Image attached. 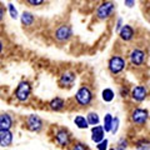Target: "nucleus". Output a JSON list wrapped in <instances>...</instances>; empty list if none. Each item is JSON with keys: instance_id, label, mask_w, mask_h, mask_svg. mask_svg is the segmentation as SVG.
Wrapping results in <instances>:
<instances>
[{"instance_id": "aec40b11", "label": "nucleus", "mask_w": 150, "mask_h": 150, "mask_svg": "<svg viewBox=\"0 0 150 150\" xmlns=\"http://www.w3.org/2000/svg\"><path fill=\"white\" fill-rule=\"evenodd\" d=\"M137 150H150V142L148 139H139L135 143Z\"/></svg>"}, {"instance_id": "f8f14e48", "label": "nucleus", "mask_w": 150, "mask_h": 150, "mask_svg": "<svg viewBox=\"0 0 150 150\" xmlns=\"http://www.w3.org/2000/svg\"><path fill=\"white\" fill-rule=\"evenodd\" d=\"M14 116L9 112H1L0 114V130H11L14 126Z\"/></svg>"}, {"instance_id": "ddd939ff", "label": "nucleus", "mask_w": 150, "mask_h": 150, "mask_svg": "<svg viewBox=\"0 0 150 150\" xmlns=\"http://www.w3.org/2000/svg\"><path fill=\"white\" fill-rule=\"evenodd\" d=\"M14 143V133L11 130H0V146L10 148Z\"/></svg>"}, {"instance_id": "423d86ee", "label": "nucleus", "mask_w": 150, "mask_h": 150, "mask_svg": "<svg viewBox=\"0 0 150 150\" xmlns=\"http://www.w3.org/2000/svg\"><path fill=\"white\" fill-rule=\"evenodd\" d=\"M54 36L55 39L60 41V43H64V41H68L70 38L73 36V29L71 26L68 25V24H63L56 28V30L54 33Z\"/></svg>"}, {"instance_id": "5701e85b", "label": "nucleus", "mask_w": 150, "mask_h": 150, "mask_svg": "<svg viewBox=\"0 0 150 150\" xmlns=\"http://www.w3.org/2000/svg\"><path fill=\"white\" fill-rule=\"evenodd\" d=\"M8 11H9V15H10V18L14 19V20H16V19L19 18L18 9L15 8V5H14L13 3H9L8 4Z\"/></svg>"}, {"instance_id": "7c9ffc66", "label": "nucleus", "mask_w": 150, "mask_h": 150, "mask_svg": "<svg viewBox=\"0 0 150 150\" xmlns=\"http://www.w3.org/2000/svg\"><path fill=\"white\" fill-rule=\"evenodd\" d=\"M120 94H121V96H123V98H126V96H128V89H126V88H121Z\"/></svg>"}, {"instance_id": "f257e3e1", "label": "nucleus", "mask_w": 150, "mask_h": 150, "mask_svg": "<svg viewBox=\"0 0 150 150\" xmlns=\"http://www.w3.org/2000/svg\"><path fill=\"white\" fill-rule=\"evenodd\" d=\"M31 91H33L31 84L28 80H21L18 84L15 91H14V96H15V99L19 103H26L30 99Z\"/></svg>"}, {"instance_id": "a211bd4d", "label": "nucleus", "mask_w": 150, "mask_h": 150, "mask_svg": "<svg viewBox=\"0 0 150 150\" xmlns=\"http://www.w3.org/2000/svg\"><path fill=\"white\" fill-rule=\"evenodd\" d=\"M74 124L76 125L79 129H88V126H89L86 118L85 116H83V115H76L75 116L74 118Z\"/></svg>"}, {"instance_id": "dca6fc26", "label": "nucleus", "mask_w": 150, "mask_h": 150, "mask_svg": "<svg viewBox=\"0 0 150 150\" xmlns=\"http://www.w3.org/2000/svg\"><path fill=\"white\" fill-rule=\"evenodd\" d=\"M49 108H50V110H53V111H62L65 108V100L63 98L56 96L49 101Z\"/></svg>"}, {"instance_id": "0eeeda50", "label": "nucleus", "mask_w": 150, "mask_h": 150, "mask_svg": "<svg viewBox=\"0 0 150 150\" xmlns=\"http://www.w3.org/2000/svg\"><path fill=\"white\" fill-rule=\"evenodd\" d=\"M108 68L112 74H119L125 68V60L119 55H114L111 56L109 63H108Z\"/></svg>"}, {"instance_id": "6e6552de", "label": "nucleus", "mask_w": 150, "mask_h": 150, "mask_svg": "<svg viewBox=\"0 0 150 150\" xmlns=\"http://www.w3.org/2000/svg\"><path fill=\"white\" fill-rule=\"evenodd\" d=\"M149 119V111L146 109H142V108H137L131 112V121L135 125H144L146 124Z\"/></svg>"}, {"instance_id": "20e7f679", "label": "nucleus", "mask_w": 150, "mask_h": 150, "mask_svg": "<svg viewBox=\"0 0 150 150\" xmlns=\"http://www.w3.org/2000/svg\"><path fill=\"white\" fill-rule=\"evenodd\" d=\"M114 10H115V4L111 0H106V1L101 3L99 8H98L96 18L100 19V20H106V19H109L112 15Z\"/></svg>"}, {"instance_id": "4468645a", "label": "nucleus", "mask_w": 150, "mask_h": 150, "mask_svg": "<svg viewBox=\"0 0 150 150\" xmlns=\"http://www.w3.org/2000/svg\"><path fill=\"white\" fill-rule=\"evenodd\" d=\"M105 131L103 129V126L100 125H96V126H93L91 129V140L94 143H100L101 140H104L105 138Z\"/></svg>"}, {"instance_id": "9b49d317", "label": "nucleus", "mask_w": 150, "mask_h": 150, "mask_svg": "<svg viewBox=\"0 0 150 150\" xmlns=\"http://www.w3.org/2000/svg\"><path fill=\"white\" fill-rule=\"evenodd\" d=\"M131 99H133L134 101L137 103H142L144 101L145 99H146L148 96V89L143 86V85H138V86H134L133 89H131Z\"/></svg>"}, {"instance_id": "c85d7f7f", "label": "nucleus", "mask_w": 150, "mask_h": 150, "mask_svg": "<svg viewBox=\"0 0 150 150\" xmlns=\"http://www.w3.org/2000/svg\"><path fill=\"white\" fill-rule=\"evenodd\" d=\"M4 15H5V8L0 5V23L3 21V19H4Z\"/></svg>"}, {"instance_id": "a878e982", "label": "nucleus", "mask_w": 150, "mask_h": 150, "mask_svg": "<svg viewBox=\"0 0 150 150\" xmlns=\"http://www.w3.org/2000/svg\"><path fill=\"white\" fill-rule=\"evenodd\" d=\"M108 145H109V142H108V139H104V140H101L100 143H98L96 149H98V150H108Z\"/></svg>"}, {"instance_id": "393cba45", "label": "nucleus", "mask_w": 150, "mask_h": 150, "mask_svg": "<svg viewBox=\"0 0 150 150\" xmlns=\"http://www.w3.org/2000/svg\"><path fill=\"white\" fill-rule=\"evenodd\" d=\"M25 1H26V4H29L30 6H34V8H36V6L43 5L45 0H25Z\"/></svg>"}, {"instance_id": "72a5a7b5", "label": "nucleus", "mask_w": 150, "mask_h": 150, "mask_svg": "<svg viewBox=\"0 0 150 150\" xmlns=\"http://www.w3.org/2000/svg\"><path fill=\"white\" fill-rule=\"evenodd\" d=\"M109 150H123V149H120V148L116 146V148H112V149H109Z\"/></svg>"}, {"instance_id": "c756f323", "label": "nucleus", "mask_w": 150, "mask_h": 150, "mask_svg": "<svg viewBox=\"0 0 150 150\" xmlns=\"http://www.w3.org/2000/svg\"><path fill=\"white\" fill-rule=\"evenodd\" d=\"M125 5L128 8H133L135 5V0H125Z\"/></svg>"}, {"instance_id": "cd10ccee", "label": "nucleus", "mask_w": 150, "mask_h": 150, "mask_svg": "<svg viewBox=\"0 0 150 150\" xmlns=\"http://www.w3.org/2000/svg\"><path fill=\"white\" fill-rule=\"evenodd\" d=\"M128 145H129V143H128V140H126L125 138H121L118 142V148L123 149V150H125L126 148H128Z\"/></svg>"}, {"instance_id": "39448f33", "label": "nucleus", "mask_w": 150, "mask_h": 150, "mask_svg": "<svg viewBox=\"0 0 150 150\" xmlns=\"http://www.w3.org/2000/svg\"><path fill=\"white\" fill-rule=\"evenodd\" d=\"M75 100H76V103L79 105L81 106H86L91 103L93 100V93L90 90V88L89 86H81L79 90L76 91V94H75Z\"/></svg>"}, {"instance_id": "f03ea898", "label": "nucleus", "mask_w": 150, "mask_h": 150, "mask_svg": "<svg viewBox=\"0 0 150 150\" xmlns=\"http://www.w3.org/2000/svg\"><path fill=\"white\" fill-rule=\"evenodd\" d=\"M54 142L60 148H67L71 143V134L65 128H59L54 133Z\"/></svg>"}, {"instance_id": "7ed1b4c3", "label": "nucleus", "mask_w": 150, "mask_h": 150, "mask_svg": "<svg viewBox=\"0 0 150 150\" xmlns=\"http://www.w3.org/2000/svg\"><path fill=\"white\" fill-rule=\"evenodd\" d=\"M25 128L31 133H40L44 129V120L36 114H30L25 119Z\"/></svg>"}, {"instance_id": "1a4fd4ad", "label": "nucleus", "mask_w": 150, "mask_h": 150, "mask_svg": "<svg viewBox=\"0 0 150 150\" xmlns=\"http://www.w3.org/2000/svg\"><path fill=\"white\" fill-rule=\"evenodd\" d=\"M76 80V75L73 71H64L62 75L59 76L58 84L62 89H69L73 86V84Z\"/></svg>"}, {"instance_id": "412c9836", "label": "nucleus", "mask_w": 150, "mask_h": 150, "mask_svg": "<svg viewBox=\"0 0 150 150\" xmlns=\"http://www.w3.org/2000/svg\"><path fill=\"white\" fill-rule=\"evenodd\" d=\"M101 96H103V100H104L105 103H110V101L114 100L115 94H114V91H112L111 89H104V90H103Z\"/></svg>"}, {"instance_id": "473e14b6", "label": "nucleus", "mask_w": 150, "mask_h": 150, "mask_svg": "<svg viewBox=\"0 0 150 150\" xmlns=\"http://www.w3.org/2000/svg\"><path fill=\"white\" fill-rule=\"evenodd\" d=\"M3 50H4V43L1 40H0V55H1V53H3Z\"/></svg>"}, {"instance_id": "6ab92c4d", "label": "nucleus", "mask_w": 150, "mask_h": 150, "mask_svg": "<svg viewBox=\"0 0 150 150\" xmlns=\"http://www.w3.org/2000/svg\"><path fill=\"white\" fill-rule=\"evenodd\" d=\"M86 120H88V124L89 125H93V126H96L98 124H99V121H100V118H99V115H98V112H89L88 116H86Z\"/></svg>"}, {"instance_id": "2f4dec72", "label": "nucleus", "mask_w": 150, "mask_h": 150, "mask_svg": "<svg viewBox=\"0 0 150 150\" xmlns=\"http://www.w3.org/2000/svg\"><path fill=\"white\" fill-rule=\"evenodd\" d=\"M121 24H123V20H121V19H119L118 20V24H116V28H115V30L116 31H120V29H121Z\"/></svg>"}, {"instance_id": "2eb2a0df", "label": "nucleus", "mask_w": 150, "mask_h": 150, "mask_svg": "<svg viewBox=\"0 0 150 150\" xmlns=\"http://www.w3.org/2000/svg\"><path fill=\"white\" fill-rule=\"evenodd\" d=\"M134 35H135L134 29L130 25H123V26H121V29H120V31H119L120 39H123L124 41L131 40L134 38Z\"/></svg>"}, {"instance_id": "b1692460", "label": "nucleus", "mask_w": 150, "mask_h": 150, "mask_svg": "<svg viewBox=\"0 0 150 150\" xmlns=\"http://www.w3.org/2000/svg\"><path fill=\"white\" fill-rule=\"evenodd\" d=\"M119 123H120L119 118H114V119H112V125H111V133H112V134L118 133V129H119Z\"/></svg>"}, {"instance_id": "f3484780", "label": "nucleus", "mask_w": 150, "mask_h": 150, "mask_svg": "<svg viewBox=\"0 0 150 150\" xmlns=\"http://www.w3.org/2000/svg\"><path fill=\"white\" fill-rule=\"evenodd\" d=\"M20 21H21V25L29 28L34 24L35 16H34V14L30 13V11H23L21 15H20Z\"/></svg>"}, {"instance_id": "9d476101", "label": "nucleus", "mask_w": 150, "mask_h": 150, "mask_svg": "<svg viewBox=\"0 0 150 150\" xmlns=\"http://www.w3.org/2000/svg\"><path fill=\"white\" fill-rule=\"evenodd\" d=\"M145 59H146V55H145V51L142 49H134L129 54L130 64L134 65V67H142L145 62Z\"/></svg>"}, {"instance_id": "bb28decb", "label": "nucleus", "mask_w": 150, "mask_h": 150, "mask_svg": "<svg viewBox=\"0 0 150 150\" xmlns=\"http://www.w3.org/2000/svg\"><path fill=\"white\" fill-rule=\"evenodd\" d=\"M71 150H89V149H88V146H86L85 144H83V143H75L73 145Z\"/></svg>"}, {"instance_id": "4be33fe9", "label": "nucleus", "mask_w": 150, "mask_h": 150, "mask_svg": "<svg viewBox=\"0 0 150 150\" xmlns=\"http://www.w3.org/2000/svg\"><path fill=\"white\" fill-rule=\"evenodd\" d=\"M112 116L111 114H106L104 116V125H103V129H104L105 133H108V131H111V125H112Z\"/></svg>"}]
</instances>
